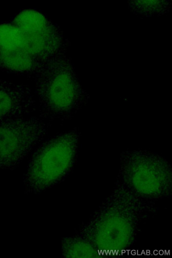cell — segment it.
<instances>
[{
  "mask_svg": "<svg viewBox=\"0 0 172 258\" xmlns=\"http://www.w3.org/2000/svg\"><path fill=\"white\" fill-rule=\"evenodd\" d=\"M155 202L138 197L116 181L111 195L77 233L102 253L127 252L134 243L140 224L155 212Z\"/></svg>",
  "mask_w": 172,
  "mask_h": 258,
  "instance_id": "6da1fadb",
  "label": "cell"
},
{
  "mask_svg": "<svg viewBox=\"0 0 172 258\" xmlns=\"http://www.w3.org/2000/svg\"><path fill=\"white\" fill-rule=\"evenodd\" d=\"M64 257H98L101 252L87 240L78 234L62 240Z\"/></svg>",
  "mask_w": 172,
  "mask_h": 258,
  "instance_id": "9c48e42d",
  "label": "cell"
},
{
  "mask_svg": "<svg viewBox=\"0 0 172 258\" xmlns=\"http://www.w3.org/2000/svg\"><path fill=\"white\" fill-rule=\"evenodd\" d=\"M36 101L27 85L0 80V123L35 111Z\"/></svg>",
  "mask_w": 172,
  "mask_h": 258,
  "instance_id": "ba28073f",
  "label": "cell"
},
{
  "mask_svg": "<svg viewBox=\"0 0 172 258\" xmlns=\"http://www.w3.org/2000/svg\"><path fill=\"white\" fill-rule=\"evenodd\" d=\"M80 136L74 128L41 144L31 156L24 176L27 193L39 195L66 179L76 162Z\"/></svg>",
  "mask_w": 172,
  "mask_h": 258,
  "instance_id": "3957f363",
  "label": "cell"
},
{
  "mask_svg": "<svg viewBox=\"0 0 172 258\" xmlns=\"http://www.w3.org/2000/svg\"><path fill=\"white\" fill-rule=\"evenodd\" d=\"M49 128L41 117H21L0 123V169H14L39 143Z\"/></svg>",
  "mask_w": 172,
  "mask_h": 258,
  "instance_id": "5b68a950",
  "label": "cell"
},
{
  "mask_svg": "<svg viewBox=\"0 0 172 258\" xmlns=\"http://www.w3.org/2000/svg\"><path fill=\"white\" fill-rule=\"evenodd\" d=\"M160 155L144 150H126L116 181L142 199L156 201L169 195L171 168Z\"/></svg>",
  "mask_w": 172,
  "mask_h": 258,
  "instance_id": "277c9868",
  "label": "cell"
},
{
  "mask_svg": "<svg viewBox=\"0 0 172 258\" xmlns=\"http://www.w3.org/2000/svg\"><path fill=\"white\" fill-rule=\"evenodd\" d=\"M42 64L16 26L0 24V72L34 78Z\"/></svg>",
  "mask_w": 172,
  "mask_h": 258,
  "instance_id": "52a82bcc",
  "label": "cell"
},
{
  "mask_svg": "<svg viewBox=\"0 0 172 258\" xmlns=\"http://www.w3.org/2000/svg\"><path fill=\"white\" fill-rule=\"evenodd\" d=\"M34 78L40 117L48 122L69 120L89 99L63 53L43 63Z\"/></svg>",
  "mask_w": 172,
  "mask_h": 258,
  "instance_id": "7a4b0ae2",
  "label": "cell"
},
{
  "mask_svg": "<svg viewBox=\"0 0 172 258\" xmlns=\"http://www.w3.org/2000/svg\"><path fill=\"white\" fill-rule=\"evenodd\" d=\"M12 23L22 32L31 51L42 64L62 54L66 44L61 31L38 11L24 10Z\"/></svg>",
  "mask_w": 172,
  "mask_h": 258,
  "instance_id": "8992f818",
  "label": "cell"
}]
</instances>
